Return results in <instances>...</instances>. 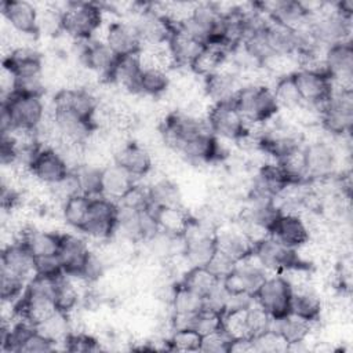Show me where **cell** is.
<instances>
[{"label": "cell", "mask_w": 353, "mask_h": 353, "mask_svg": "<svg viewBox=\"0 0 353 353\" xmlns=\"http://www.w3.org/2000/svg\"><path fill=\"white\" fill-rule=\"evenodd\" d=\"M63 34L73 41L95 39L102 28L105 10L101 3L69 1L63 4Z\"/></svg>", "instance_id": "obj_1"}, {"label": "cell", "mask_w": 353, "mask_h": 353, "mask_svg": "<svg viewBox=\"0 0 353 353\" xmlns=\"http://www.w3.org/2000/svg\"><path fill=\"white\" fill-rule=\"evenodd\" d=\"M233 103L247 124L268 123L280 112L272 85L263 83L241 85Z\"/></svg>", "instance_id": "obj_2"}, {"label": "cell", "mask_w": 353, "mask_h": 353, "mask_svg": "<svg viewBox=\"0 0 353 353\" xmlns=\"http://www.w3.org/2000/svg\"><path fill=\"white\" fill-rule=\"evenodd\" d=\"M1 110L10 116L14 131H37L47 114L43 97L15 91L1 98Z\"/></svg>", "instance_id": "obj_3"}, {"label": "cell", "mask_w": 353, "mask_h": 353, "mask_svg": "<svg viewBox=\"0 0 353 353\" xmlns=\"http://www.w3.org/2000/svg\"><path fill=\"white\" fill-rule=\"evenodd\" d=\"M321 128L334 138L349 137L353 125V91L334 90L320 110Z\"/></svg>", "instance_id": "obj_4"}, {"label": "cell", "mask_w": 353, "mask_h": 353, "mask_svg": "<svg viewBox=\"0 0 353 353\" xmlns=\"http://www.w3.org/2000/svg\"><path fill=\"white\" fill-rule=\"evenodd\" d=\"M119 205L105 196L91 197L84 225L80 230L87 240L105 243L114 236Z\"/></svg>", "instance_id": "obj_5"}, {"label": "cell", "mask_w": 353, "mask_h": 353, "mask_svg": "<svg viewBox=\"0 0 353 353\" xmlns=\"http://www.w3.org/2000/svg\"><path fill=\"white\" fill-rule=\"evenodd\" d=\"M252 256L269 274H281L294 268H312L301 259L296 250L285 247L269 234L254 243Z\"/></svg>", "instance_id": "obj_6"}, {"label": "cell", "mask_w": 353, "mask_h": 353, "mask_svg": "<svg viewBox=\"0 0 353 353\" xmlns=\"http://www.w3.org/2000/svg\"><path fill=\"white\" fill-rule=\"evenodd\" d=\"M306 175L309 182H319L339 172V153L327 139L316 138L302 146Z\"/></svg>", "instance_id": "obj_7"}, {"label": "cell", "mask_w": 353, "mask_h": 353, "mask_svg": "<svg viewBox=\"0 0 353 353\" xmlns=\"http://www.w3.org/2000/svg\"><path fill=\"white\" fill-rule=\"evenodd\" d=\"M204 117L211 134L218 139L237 142L245 134L247 123L233 102L210 105Z\"/></svg>", "instance_id": "obj_8"}, {"label": "cell", "mask_w": 353, "mask_h": 353, "mask_svg": "<svg viewBox=\"0 0 353 353\" xmlns=\"http://www.w3.org/2000/svg\"><path fill=\"white\" fill-rule=\"evenodd\" d=\"M292 288L288 280L279 273L268 274L254 294V302L273 320L288 313Z\"/></svg>", "instance_id": "obj_9"}, {"label": "cell", "mask_w": 353, "mask_h": 353, "mask_svg": "<svg viewBox=\"0 0 353 353\" xmlns=\"http://www.w3.org/2000/svg\"><path fill=\"white\" fill-rule=\"evenodd\" d=\"M77 44V59L90 73L108 83L116 66L119 55L102 40L91 39L85 41H74Z\"/></svg>", "instance_id": "obj_10"}, {"label": "cell", "mask_w": 353, "mask_h": 353, "mask_svg": "<svg viewBox=\"0 0 353 353\" xmlns=\"http://www.w3.org/2000/svg\"><path fill=\"white\" fill-rule=\"evenodd\" d=\"M323 62L334 90H352L353 87V46L350 41L338 43L324 50Z\"/></svg>", "instance_id": "obj_11"}, {"label": "cell", "mask_w": 353, "mask_h": 353, "mask_svg": "<svg viewBox=\"0 0 353 353\" xmlns=\"http://www.w3.org/2000/svg\"><path fill=\"white\" fill-rule=\"evenodd\" d=\"M28 171L40 185L52 186L70 172V167L55 148L43 145L28 164Z\"/></svg>", "instance_id": "obj_12"}, {"label": "cell", "mask_w": 353, "mask_h": 353, "mask_svg": "<svg viewBox=\"0 0 353 353\" xmlns=\"http://www.w3.org/2000/svg\"><path fill=\"white\" fill-rule=\"evenodd\" d=\"M292 80L305 105L314 106L321 110L324 103L331 98L332 81L325 73L298 69L292 73Z\"/></svg>", "instance_id": "obj_13"}, {"label": "cell", "mask_w": 353, "mask_h": 353, "mask_svg": "<svg viewBox=\"0 0 353 353\" xmlns=\"http://www.w3.org/2000/svg\"><path fill=\"white\" fill-rule=\"evenodd\" d=\"M268 272L258 263L252 254L234 265V268L222 279L225 288L229 292L252 295L268 277Z\"/></svg>", "instance_id": "obj_14"}, {"label": "cell", "mask_w": 353, "mask_h": 353, "mask_svg": "<svg viewBox=\"0 0 353 353\" xmlns=\"http://www.w3.org/2000/svg\"><path fill=\"white\" fill-rule=\"evenodd\" d=\"M268 234L292 250H298L312 240V233L305 218L296 212H280Z\"/></svg>", "instance_id": "obj_15"}, {"label": "cell", "mask_w": 353, "mask_h": 353, "mask_svg": "<svg viewBox=\"0 0 353 353\" xmlns=\"http://www.w3.org/2000/svg\"><path fill=\"white\" fill-rule=\"evenodd\" d=\"M55 108H62L88 121L94 128V116L99 106V98L87 87L61 88L52 99ZM97 130V128H95Z\"/></svg>", "instance_id": "obj_16"}, {"label": "cell", "mask_w": 353, "mask_h": 353, "mask_svg": "<svg viewBox=\"0 0 353 353\" xmlns=\"http://www.w3.org/2000/svg\"><path fill=\"white\" fill-rule=\"evenodd\" d=\"M3 18L15 33L39 37V8L26 0H4L0 4Z\"/></svg>", "instance_id": "obj_17"}, {"label": "cell", "mask_w": 353, "mask_h": 353, "mask_svg": "<svg viewBox=\"0 0 353 353\" xmlns=\"http://www.w3.org/2000/svg\"><path fill=\"white\" fill-rule=\"evenodd\" d=\"M240 88L241 80L233 66L225 65L219 70L203 77V92L210 99L211 105L233 102Z\"/></svg>", "instance_id": "obj_18"}, {"label": "cell", "mask_w": 353, "mask_h": 353, "mask_svg": "<svg viewBox=\"0 0 353 353\" xmlns=\"http://www.w3.org/2000/svg\"><path fill=\"white\" fill-rule=\"evenodd\" d=\"M216 251L237 263L252 254L254 241L237 223H222L215 232Z\"/></svg>", "instance_id": "obj_19"}, {"label": "cell", "mask_w": 353, "mask_h": 353, "mask_svg": "<svg viewBox=\"0 0 353 353\" xmlns=\"http://www.w3.org/2000/svg\"><path fill=\"white\" fill-rule=\"evenodd\" d=\"M102 40L119 57L138 54L142 50V41L134 26L127 18H117L110 21L105 28Z\"/></svg>", "instance_id": "obj_20"}, {"label": "cell", "mask_w": 353, "mask_h": 353, "mask_svg": "<svg viewBox=\"0 0 353 353\" xmlns=\"http://www.w3.org/2000/svg\"><path fill=\"white\" fill-rule=\"evenodd\" d=\"M113 161L128 171L135 179L145 178L153 170V156L150 150L137 141H125L114 152Z\"/></svg>", "instance_id": "obj_21"}, {"label": "cell", "mask_w": 353, "mask_h": 353, "mask_svg": "<svg viewBox=\"0 0 353 353\" xmlns=\"http://www.w3.org/2000/svg\"><path fill=\"white\" fill-rule=\"evenodd\" d=\"M90 252L91 247L85 237L73 233H63L58 250V258L63 273L68 276L79 277Z\"/></svg>", "instance_id": "obj_22"}, {"label": "cell", "mask_w": 353, "mask_h": 353, "mask_svg": "<svg viewBox=\"0 0 353 353\" xmlns=\"http://www.w3.org/2000/svg\"><path fill=\"white\" fill-rule=\"evenodd\" d=\"M255 4L270 21H274L291 28H298L303 25L310 17L302 1L276 0V1L255 3Z\"/></svg>", "instance_id": "obj_23"}, {"label": "cell", "mask_w": 353, "mask_h": 353, "mask_svg": "<svg viewBox=\"0 0 353 353\" xmlns=\"http://www.w3.org/2000/svg\"><path fill=\"white\" fill-rule=\"evenodd\" d=\"M62 234L63 233L50 232V230L37 229L34 226L26 225L21 230L18 241L23 243L34 258L50 256V255L58 254Z\"/></svg>", "instance_id": "obj_24"}, {"label": "cell", "mask_w": 353, "mask_h": 353, "mask_svg": "<svg viewBox=\"0 0 353 353\" xmlns=\"http://www.w3.org/2000/svg\"><path fill=\"white\" fill-rule=\"evenodd\" d=\"M168 50L171 52V57L174 59V66L176 68H188L190 70L192 63L201 52L203 44L193 36L188 34L185 30H182L179 26L174 25L172 34L167 43Z\"/></svg>", "instance_id": "obj_25"}, {"label": "cell", "mask_w": 353, "mask_h": 353, "mask_svg": "<svg viewBox=\"0 0 353 353\" xmlns=\"http://www.w3.org/2000/svg\"><path fill=\"white\" fill-rule=\"evenodd\" d=\"M1 268L29 281L34 276V256L23 243H7L1 250Z\"/></svg>", "instance_id": "obj_26"}, {"label": "cell", "mask_w": 353, "mask_h": 353, "mask_svg": "<svg viewBox=\"0 0 353 353\" xmlns=\"http://www.w3.org/2000/svg\"><path fill=\"white\" fill-rule=\"evenodd\" d=\"M137 179L121 165L112 161L102 168V196L119 203L134 186Z\"/></svg>", "instance_id": "obj_27"}, {"label": "cell", "mask_w": 353, "mask_h": 353, "mask_svg": "<svg viewBox=\"0 0 353 353\" xmlns=\"http://www.w3.org/2000/svg\"><path fill=\"white\" fill-rule=\"evenodd\" d=\"M142 69L143 68H142L139 52L119 57L108 83L121 87L127 92L137 95L138 80H139Z\"/></svg>", "instance_id": "obj_28"}, {"label": "cell", "mask_w": 353, "mask_h": 353, "mask_svg": "<svg viewBox=\"0 0 353 353\" xmlns=\"http://www.w3.org/2000/svg\"><path fill=\"white\" fill-rule=\"evenodd\" d=\"M230 54H232V50L229 47H226L225 44L208 43L203 47L201 52L192 63L190 72L203 79V77L219 70L221 68H223L228 63Z\"/></svg>", "instance_id": "obj_29"}, {"label": "cell", "mask_w": 353, "mask_h": 353, "mask_svg": "<svg viewBox=\"0 0 353 353\" xmlns=\"http://www.w3.org/2000/svg\"><path fill=\"white\" fill-rule=\"evenodd\" d=\"M288 313L302 317L313 324L320 323L323 316V302L316 288L292 291Z\"/></svg>", "instance_id": "obj_30"}, {"label": "cell", "mask_w": 353, "mask_h": 353, "mask_svg": "<svg viewBox=\"0 0 353 353\" xmlns=\"http://www.w3.org/2000/svg\"><path fill=\"white\" fill-rule=\"evenodd\" d=\"M316 324L298 317L295 314L287 313L279 319H274L272 321V330L277 332L285 342L287 345H294L299 342H305L309 339L312 335V331Z\"/></svg>", "instance_id": "obj_31"}, {"label": "cell", "mask_w": 353, "mask_h": 353, "mask_svg": "<svg viewBox=\"0 0 353 353\" xmlns=\"http://www.w3.org/2000/svg\"><path fill=\"white\" fill-rule=\"evenodd\" d=\"M149 205L153 208L183 207V194L176 182L168 178H160L148 186Z\"/></svg>", "instance_id": "obj_32"}, {"label": "cell", "mask_w": 353, "mask_h": 353, "mask_svg": "<svg viewBox=\"0 0 353 353\" xmlns=\"http://www.w3.org/2000/svg\"><path fill=\"white\" fill-rule=\"evenodd\" d=\"M266 37L274 55H295L298 50L296 29L270 21L266 26Z\"/></svg>", "instance_id": "obj_33"}, {"label": "cell", "mask_w": 353, "mask_h": 353, "mask_svg": "<svg viewBox=\"0 0 353 353\" xmlns=\"http://www.w3.org/2000/svg\"><path fill=\"white\" fill-rule=\"evenodd\" d=\"M221 281L222 280L216 277L207 266L188 268L179 280L185 288L201 298L211 294L221 284Z\"/></svg>", "instance_id": "obj_34"}, {"label": "cell", "mask_w": 353, "mask_h": 353, "mask_svg": "<svg viewBox=\"0 0 353 353\" xmlns=\"http://www.w3.org/2000/svg\"><path fill=\"white\" fill-rule=\"evenodd\" d=\"M79 280L73 276L61 274L55 280V290H54V302L58 310L70 313L77 309L83 299V294L80 287L77 285Z\"/></svg>", "instance_id": "obj_35"}, {"label": "cell", "mask_w": 353, "mask_h": 353, "mask_svg": "<svg viewBox=\"0 0 353 353\" xmlns=\"http://www.w3.org/2000/svg\"><path fill=\"white\" fill-rule=\"evenodd\" d=\"M171 87L170 73L160 69L143 68L138 80L137 95L148 98H160L168 92Z\"/></svg>", "instance_id": "obj_36"}, {"label": "cell", "mask_w": 353, "mask_h": 353, "mask_svg": "<svg viewBox=\"0 0 353 353\" xmlns=\"http://www.w3.org/2000/svg\"><path fill=\"white\" fill-rule=\"evenodd\" d=\"M157 223L161 232L182 237L186 232L189 223L192 222L193 214H190L185 207H172V208H154Z\"/></svg>", "instance_id": "obj_37"}, {"label": "cell", "mask_w": 353, "mask_h": 353, "mask_svg": "<svg viewBox=\"0 0 353 353\" xmlns=\"http://www.w3.org/2000/svg\"><path fill=\"white\" fill-rule=\"evenodd\" d=\"M36 330L43 334L46 338L52 341L57 346L65 343L68 336L73 332V325L69 313L57 310L43 323H40Z\"/></svg>", "instance_id": "obj_38"}, {"label": "cell", "mask_w": 353, "mask_h": 353, "mask_svg": "<svg viewBox=\"0 0 353 353\" xmlns=\"http://www.w3.org/2000/svg\"><path fill=\"white\" fill-rule=\"evenodd\" d=\"M102 168L103 167L84 161L72 170L81 194L88 197L102 196Z\"/></svg>", "instance_id": "obj_39"}, {"label": "cell", "mask_w": 353, "mask_h": 353, "mask_svg": "<svg viewBox=\"0 0 353 353\" xmlns=\"http://www.w3.org/2000/svg\"><path fill=\"white\" fill-rule=\"evenodd\" d=\"M90 200H91V197H88L85 194H81V193L66 199L61 204V218H62V221L69 228L80 232L83 225H84L87 212H88Z\"/></svg>", "instance_id": "obj_40"}, {"label": "cell", "mask_w": 353, "mask_h": 353, "mask_svg": "<svg viewBox=\"0 0 353 353\" xmlns=\"http://www.w3.org/2000/svg\"><path fill=\"white\" fill-rule=\"evenodd\" d=\"M272 91H273L276 103L279 106V110L294 112L303 105L301 95L296 90V85L292 80V74L274 80L272 85Z\"/></svg>", "instance_id": "obj_41"}, {"label": "cell", "mask_w": 353, "mask_h": 353, "mask_svg": "<svg viewBox=\"0 0 353 353\" xmlns=\"http://www.w3.org/2000/svg\"><path fill=\"white\" fill-rule=\"evenodd\" d=\"M201 335L192 327L171 330L165 338V347L176 352H200Z\"/></svg>", "instance_id": "obj_42"}, {"label": "cell", "mask_w": 353, "mask_h": 353, "mask_svg": "<svg viewBox=\"0 0 353 353\" xmlns=\"http://www.w3.org/2000/svg\"><path fill=\"white\" fill-rule=\"evenodd\" d=\"M57 37L63 34V8L57 4L39 8V36Z\"/></svg>", "instance_id": "obj_43"}, {"label": "cell", "mask_w": 353, "mask_h": 353, "mask_svg": "<svg viewBox=\"0 0 353 353\" xmlns=\"http://www.w3.org/2000/svg\"><path fill=\"white\" fill-rule=\"evenodd\" d=\"M28 280L6 270L0 269V296L1 302L15 303L25 292Z\"/></svg>", "instance_id": "obj_44"}, {"label": "cell", "mask_w": 353, "mask_h": 353, "mask_svg": "<svg viewBox=\"0 0 353 353\" xmlns=\"http://www.w3.org/2000/svg\"><path fill=\"white\" fill-rule=\"evenodd\" d=\"M222 330L232 338H250L247 325V307L228 310L222 314Z\"/></svg>", "instance_id": "obj_45"}, {"label": "cell", "mask_w": 353, "mask_h": 353, "mask_svg": "<svg viewBox=\"0 0 353 353\" xmlns=\"http://www.w3.org/2000/svg\"><path fill=\"white\" fill-rule=\"evenodd\" d=\"M273 319L255 302L247 307V325L250 338H255L262 332L270 330Z\"/></svg>", "instance_id": "obj_46"}, {"label": "cell", "mask_w": 353, "mask_h": 353, "mask_svg": "<svg viewBox=\"0 0 353 353\" xmlns=\"http://www.w3.org/2000/svg\"><path fill=\"white\" fill-rule=\"evenodd\" d=\"M63 349L69 352H95L101 350V342L92 334L85 331H73L63 343Z\"/></svg>", "instance_id": "obj_47"}, {"label": "cell", "mask_w": 353, "mask_h": 353, "mask_svg": "<svg viewBox=\"0 0 353 353\" xmlns=\"http://www.w3.org/2000/svg\"><path fill=\"white\" fill-rule=\"evenodd\" d=\"M192 328H194L201 336L211 334L214 331H218L222 328V314L208 310V309H201L192 320Z\"/></svg>", "instance_id": "obj_48"}, {"label": "cell", "mask_w": 353, "mask_h": 353, "mask_svg": "<svg viewBox=\"0 0 353 353\" xmlns=\"http://www.w3.org/2000/svg\"><path fill=\"white\" fill-rule=\"evenodd\" d=\"M254 345V352H287L288 345L287 342L272 328L262 332L261 335L251 338Z\"/></svg>", "instance_id": "obj_49"}, {"label": "cell", "mask_w": 353, "mask_h": 353, "mask_svg": "<svg viewBox=\"0 0 353 353\" xmlns=\"http://www.w3.org/2000/svg\"><path fill=\"white\" fill-rule=\"evenodd\" d=\"M232 341L233 339L221 328V330L214 331L211 334L203 335L200 352H207V353H229Z\"/></svg>", "instance_id": "obj_50"}, {"label": "cell", "mask_w": 353, "mask_h": 353, "mask_svg": "<svg viewBox=\"0 0 353 353\" xmlns=\"http://www.w3.org/2000/svg\"><path fill=\"white\" fill-rule=\"evenodd\" d=\"M57 349H58V346L52 341L46 338L37 330H34V332L23 343L21 353H48V352H54Z\"/></svg>", "instance_id": "obj_51"}, {"label": "cell", "mask_w": 353, "mask_h": 353, "mask_svg": "<svg viewBox=\"0 0 353 353\" xmlns=\"http://www.w3.org/2000/svg\"><path fill=\"white\" fill-rule=\"evenodd\" d=\"M34 274L47 276V277H58L63 274V269L59 262L58 254L34 258Z\"/></svg>", "instance_id": "obj_52"}]
</instances>
